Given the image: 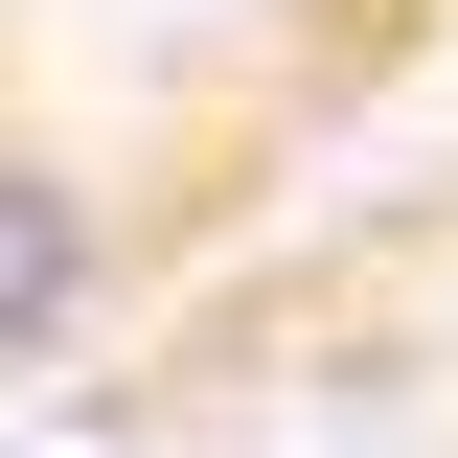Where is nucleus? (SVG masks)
Instances as JSON below:
<instances>
[{
	"label": "nucleus",
	"instance_id": "1",
	"mask_svg": "<svg viewBox=\"0 0 458 458\" xmlns=\"http://www.w3.org/2000/svg\"><path fill=\"white\" fill-rule=\"evenodd\" d=\"M458 69V0H0V436L229 298Z\"/></svg>",
	"mask_w": 458,
	"mask_h": 458
}]
</instances>
